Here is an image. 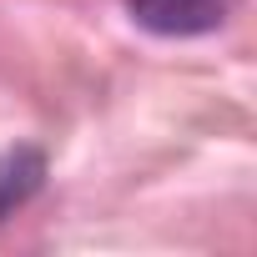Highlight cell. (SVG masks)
Listing matches in <instances>:
<instances>
[{
	"label": "cell",
	"mask_w": 257,
	"mask_h": 257,
	"mask_svg": "<svg viewBox=\"0 0 257 257\" xmlns=\"http://www.w3.org/2000/svg\"><path fill=\"white\" fill-rule=\"evenodd\" d=\"M126 11L152 36L192 41V36H212L232 16V0H126Z\"/></svg>",
	"instance_id": "6da1fadb"
},
{
	"label": "cell",
	"mask_w": 257,
	"mask_h": 257,
	"mask_svg": "<svg viewBox=\"0 0 257 257\" xmlns=\"http://www.w3.org/2000/svg\"><path fill=\"white\" fill-rule=\"evenodd\" d=\"M46 182V152L41 147H11L0 157V222L21 212Z\"/></svg>",
	"instance_id": "7a4b0ae2"
}]
</instances>
